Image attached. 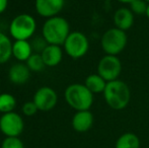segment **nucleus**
<instances>
[{"instance_id":"nucleus-1","label":"nucleus","mask_w":149,"mask_h":148,"mask_svg":"<svg viewBox=\"0 0 149 148\" xmlns=\"http://www.w3.org/2000/svg\"><path fill=\"white\" fill-rule=\"evenodd\" d=\"M104 99L107 105L113 110H124L130 103L131 90L128 84L124 81L117 79L107 83L104 91Z\"/></svg>"},{"instance_id":"nucleus-2","label":"nucleus","mask_w":149,"mask_h":148,"mask_svg":"<svg viewBox=\"0 0 149 148\" xmlns=\"http://www.w3.org/2000/svg\"><path fill=\"white\" fill-rule=\"evenodd\" d=\"M70 33L69 22L59 15L47 18L42 28V36L50 45H64Z\"/></svg>"},{"instance_id":"nucleus-3","label":"nucleus","mask_w":149,"mask_h":148,"mask_svg":"<svg viewBox=\"0 0 149 148\" xmlns=\"http://www.w3.org/2000/svg\"><path fill=\"white\" fill-rule=\"evenodd\" d=\"M64 97L67 105L76 112L87 111L93 104V93L81 83H73L67 86Z\"/></svg>"},{"instance_id":"nucleus-4","label":"nucleus","mask_w":149,"mask_h":148,"mask_svg":"<svg viewBox=\"0 0 149 148\" xmlns=\"http://www.w3.org/2000/svg\"><path fill=\"white\" fill-rule=\"evenodd\" d=\"M128 42L126 32L117 28H109L104 33L100 40V46L106 55L117 56L124 51Z\"/></svg>"},{"instance_id":"nucleus-5","label":"nucleus","mask_w":149,"mask_h":148,"mask_svg":"<svg viewBox=\"0 0 149 148\" xmlns=\"http://www.w3.org/2000/svg\"><path fill=\"white\" fill-rule=\"evenodd\" d=\"M37 30V22L31 15L28 13H22L16 15L9 24L10 36L15 41L17 40L31 39Z\"/></svg>"},{"instance_id":"nucleus-6","label":"nucleus","mask_w":149,"mask_h":148,"mask_svg":"<svg viewBox=\"0 0 149 148\" xmlns=\"http://www.w3.org/2000/svg\"><path fill=\"white\" fill-rule=\"evenodd\" d=\"M64 50L72 59H80L84 57L89 49V42L87 37L81 32H71L65 41Z\"/></svg>"},{"instance_id":"nucleus-7","label":"nucleus","mask_w":149,"mask_h":148,"mask_svg":"<svg viewBox=\"0 0 149 148\" xmlns=\"http://www.w3.org/2000/svg\"><path fill=\"white\" fill-rule=\"evenodd\" d=\"M24 128V120L17 113H6L0 117V131L5 137H19Z\"/></svg>"},{"instance_id":"nucleus-8","label":"nucleus","mask_w":149,"mask_h":148,"mask_svg":"<svg viewBox=\"0 0 149 148\" xmlns=\"http://www.w3.org/2000/svg\"><path fill=\"white\" fill-rule=\"evenodd\" d=\"M122 72V62L117 56L106 55L97 64V74H100L107 82L119 79Z\"/></svg>"},{"instance_id":"nucleus-9","label":"nucleus","mask_w":149,"mask_h":148,"mask_svg":"<svg viewBox=\"0 0 149 148\" xmlns=\"http://www.w3.org/2000/svg\"><path fill=\"white\" fill-rule=\"evenodd\" d=\"M33 101L39 111L48 112L56 107L58 101V95L52 87L42 86L36 91Z\"/></svg>"},{"instance_id":"nucleus-10","label":"nucleus","mask_w":149,"mask_h":148,"mask_svg":"<svg viewBox=\"0 0 149 148\" xmlns=\"http://www.w3.org/2000/svg\"><path fill=\"white\" fill-rule=\"evenodd\" d=\"M65 0H36V11L42 17L50 18L57 16L63 9Z\"/></svg>"},{"instance_id":"nucleus-11","label":"nucleus","mask_w":149,"mask_h":148,"mask_svg":"<svg viewBox=\"0 0 149 148\" xmlns=\"http://www.w3.org/2000/svg\"><path fill=\"white\" fill-rule=\"evenodd\" d=\"M72 128L78 133L87 132L93 125V115L92 113L87 111H78L74 114L71 121Z\"/></svg>"},{"instance_id":"nucleus-12","label":"nucleus","mask_w":149,"mask_h":148,"mask_svg":"<svg viewBox=\"0 0 149 148\" xmlns=\"http://www.w3.org/2000/svg\"><path fill=\"white\" fill-rule=\"evenodd\" d=\"M115 28L126 31L130 30L134 24V13L128 7H121L117 9L113 16Z\"/></svg>"},{"instance_id":"nucleus-13","label":"nucleus","mask_w":149,"mask_h":148,"mask_svg":"<svg viewBox=\"0 0 149 148\" xmlns=\"http://www.w3.org/2000/svg\"><path fill=\"white\" fill-rule=\"evenodd\" d=\"M9 80L13 84H24L29 81L31 77V70L26 64H22V62L15 63L9 68L8 71Z\"/></svg>"},{"instance_id":"nucleus-14","label":"nucleus","mask_w":149,"mask_h":148,"mask_svg":"<svg viewBox=\"0 0 149 148\" xmlns=\"http://www.w3.org/2000/svg\"><path fill=\"white\" fill-rule=\"evenodd\" d=\"M42 57L45 62V65L48 67H55L59 65L63 58V51L61 46L48 45L46 49L42 52Z\"/></svg>"},{"instance_id":"nucleus-15","label":"nucleus","mask_w":149,"mask_h":148,"mask_svg":"<svg viewBox=\"0 0 149 148\" xmlns=\"http://www.w3.org/2000/svg\"><path fill=\"white\" fill-rule=\"evenodd\" d=\"M33 53L31 42L26 40H17L12 44V56L19 62H26Z\"/></svg>"},{"instance_id":"nucleus-16","label":"nucleus","mask_w":149,"mask_h":148,"mask_svg":"<svg viewBox=\"0 0 149 148\" xmlns=\"http://www.w3.org/2000/svg\"><path fill=\"white\" fill-rule=\"evenodd\" d=\"M107 81L100 74H90L85 78L84 85L92 93H104L107 86Z\"/></svg>"},{"instance_id":"nucleus-17","label":"nucleus","mask_w":149,"mask_h":148,"mask_svg":"<svg viewBox=\"0 0 149 148\" xmlns=\"http://www.w3.org/2000/svg\"><path fill=\"white\" fill-rule=\"evenodd\" d=\"M115 148H140V139L132 132L124 133L117 139Z\"/></svg>"},{"instance_id":"nucleus-18","label":"nucleus","mask_w":149,"mask_h":148,"mask_svg":"<svg viewBox=\"0 0 149 148\" xmlns=\"http://www.w3.org/2000/svg\"><path fill=\"white\" fill-rule=\"evenodd\" d=\"M12 42L6 35L0 33V64H4L12 56Z\"/></svg>"},{"instance_id":"nucleus-19","label":"nucleus","mask_w":149,"mask_h":148,"mask_svg":"<svg viewBox=\"0 0 149 148\" xmlns=\"http://www.w3.org/2000/svg\"><path fill=\"white\" fill-rule=\"evenodd\" d=\"M16 107V99L11 93H1L0 94V113L6 114V113L13 112Z\"/></svg>"},{"instance_id":"nucleus-20","label":"nucleus","mask_w":149,"mask_h":148,"mask_svg":"<svg viewBox=\"0 0 149 148\" xmlns=\"http://www.w3.org/2000/svg\"><path fill=\"white\" fill-rule=\"evenodd\" d=\"M28 67L30 68L31 71L33 72H40L46 67L45 62L43 60V57L40 53H33L31 56L26 62Z\"/></svg>"},{"instance_id":"nucleus-21","label":"nucleus","mask_w":149,"mask_h":148,"mask_svg":"<svg viewBox=\"0 0 149 148\" xmlns=\"http://www.w3.org/2000/svg\"><path fill=\"white\" fill-rule=\"evenodd\" d=\"M147 2L145 0H134L129 4V8L134 14L137 15H145L147 9Z\"/></svg>"},{"instance_id":"nucleus-22","label":"nucleus","mask_w":149,"mask_h":148,"mask_svg":"<svg viewBox=\"0 0 149 148\" xmlns=\"http://www.w3.org/2000/svg\"><path fill=\"white\" fill-rule=\"evenodd\" d=\"M1 148H24L19 137H5L1 143Z\"/></svg>"},{"instance_id":"nucleus-23","label":"nucleus","mask_w":149,"mask_h":148,"mask_svg":"<svg viewBox=\"0 0 149 148\" xmlns=\"http://www.w3.org/2000/svg\"><path fill=\"white\" fill-rule=\"evenodd\" d=\"M31 48H33V53L42 54V52L46 49V47H47L49 44L47 43V41L45 40V38L42 36V37L33 38L31 42Z\"/></svg>"},{"instance_id":"nucleus-24","label":"nucleus","mask_w":149,"mask_h":148,"mask_svg":"<svg viewBox=\"0 0 149 148\" xmlns=\"http://www.w3.org/2000/svg\"><path fill=\"white\" fill-rule=\"evenodd\" d=\"M22 114H24V116H26V117L33 116V115H36V113L39 111V110H38V108H37V106H36V104L33 103V101L24 103V106H22Z\"/></svg>"},{"instance_id":"nucleus-25","label":"nucleus","mask_w":149,"mask_h":148,"mask_svg":"<svg viewBox=\"0 0 149 148\" xmlns=\"http://www.w3.org/2000/svg\"><path fill=\"white\" fill-rule=\"evenodd\" d=\"M8 5V0H0V14L6 10Z\"/></svg>"},{"instance_id":"nucleus-26","label":"nucleus","mask_w":149,"mask_h":148,"mask_svg":"<svg viewBox=\"0 0 149 148\" xmlns=\"http://www.w3.org/2000/svg\"><path fill=\"white\" fill-rule=\"evenodd\" d=\"M118 2L120 3H123V4H130L132 1H134V0H117Z\"/></svg>"},{"instance_id":"nucleus-27","label":"nucleus","mask_w":149,"mask_h":148,"mask_svg":"<svg viewBox=\"0 0 149 148\" xmlns=\"http://www.w3.org/2000/svg\"><path fill=\"white\" fill-rule=\"evenodd\" d=\"M145 15L147 16V17L149 18V3L147 4V9H146V13H145Z\"/></svg>"},{"instance_id":"nucleus-28","label":"nucleus","mask_w":149,"mask_h":148,"mask_svg":"<svg viewBox=\"0 0 149 148\" xmlns=\"http://www.w3.org/2000/svg\"><path fill=\"white\" fill-rule=\"evenodd\" d=\"M145 1L147 2V3H149V0H145Z\"/></svg>"}]
</instances>
